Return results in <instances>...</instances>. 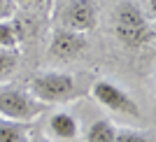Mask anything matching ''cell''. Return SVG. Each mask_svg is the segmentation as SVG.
I'll use <instances>...</instances> for the list:
<instances>
[{
  "instance_id": "2",
  "label": "cell",
  "mask_w": 156,
  "mask_h": 142,
  "mask_svg": "<svg viewBox=\"0 0 156 142\" xmlns=\"http://www.w3.org/2000/svg\"><path fill=\"white\" fill-rule=\"evenodd\" d=\"M28 91L44 105L54 103H65L77 96V84L75 77L68 72H42L37 77L30 79Z\"/></svg>"
},
{
  "instance_id": "13",
  "label": "cell",
  "mask_w": 156,
  "mask_h": 142,
  "mask_svg": "<svg viewBox=\"0 0 156 142\" xmlns=\"http://www.w3.org/2000/svg\"><path fill=\"white\" fill-rule=\"evenodd\" d=\"M19 7L23 9H30V12H40V9H47L51 0H14Z\"/></svg>"
},
{
  "instance_id": "5",
  "label": "cell",
  "mask_w": 156,
  "mask_h": 142,
  "mask_svg": "<svg viewBox=\"0 0 156 142\" xmlns=\"http://www.w3.org/2000/svg\"><path fill=\"white\" fill-rule=\"evenodd\" d=\"M61 26L77 33H91L98 26V5L93 0H70L61 9Z\"/></svg>"
},
{
  "instance_id": "8",
  "label": "cell",
  "mask_w": 156,
  "mask_h": 142,
  "mask_svg": "<svg viewBox=\"0 0 156 142\" xmlns=\"http://www.w3.org/2000/svg\"><path fill=\"white\" fill-rule=\"evenodd\" d=\"M30 137L28 123L0 116V142H26Z\"/></svg>"
},
{
  "instance_id": "14",
  "label": "cell",
  "mask_w": 156,
  "mask_h": 142,
  "mask_svg": "<svg viewBox=\"0 0 156 142\" xmlns=\"http://www.w3.org/2000/svg\"><path fill=\"white\" fill-rule=\"evenodd\" d=\"M14 12H16V2L14 0H0V21L12 19Z\"/></svg>"
},
{
  "instance_id": "4",
  "label": "cell",
  "mask_w": 156,
  "mask_h": 142,
  "mask_svg": "<svg viewBox=\"0 0 156 142\" xmlns=\"http://www.w3.org/2000/svg\"><path fill=\"white\" fill-rule=\"evenodd\" d=\"M91 93L96 98L98 105H103L105 110L117 112V114H126V116H140V107L133 98L126 93L121 86H117L110 79H98L91 86Z\"/></svg>"
},
{
  "instance_id": "15",
  "label": "cell",
  "mask_w": 156,
  "mask_h": 142,
  "mask_svg": "<svg viewBox=\"0 0 156 142\" xmlns=\"http://www.w3.org/2000/svg\"><path fill=\"white\" fill-rule=\"evenodd\" d=\"M26 142H51L49 137H42V135H30Z\"/></svg>"
},
{
  "instance_id": "10",
  "label": "cell",
  "mask_w": 156,
  "mask_h": 142,
  "mask_svg": "<svg viewBox=\"0 0 156 142\" xmlns=\"http://www.w3.org/2000/svg\"><path fill=\"white\" fill-rule=\"evenodd\" d=\"M19 65V49H7L0 47V82H5L14 75Z\"/></svg>"
},
{
  "instance_id": "3",
  "label": "cell",
  "mask_w": 156,
  "mask_h": 142,
  "mask_svg": "<svg viewBox=\"0 0 156 142\" xmlns=\"http://www.w3.org/2000/svg\"><path fill=\"white\" fill-rule=\"evenodd\" d=\"M47 105L40 103L30 91L23 89H0V116L12 121H33L44 112Z\"/></svg>"
},
{
  "instance_id": "7",
  "label": "cell",
  "mask_w": 156,
  "mask_h": 142,
  "mask_svg": "<svg viewBox=\"0 0 156 142\" xmlns=\"http://www.w3.org/2000/svg\"><path fill=\"white\" fill-rule=\"evenodd\" d=\"M47 130L54 140H61V142H68V140H75L79 133V123L77 119L68 112H56V114L49 116L47 121Z\"/></svg>"
},
{
  "instance_id": "9",
  "label": "cell",
  "mask_w": 156,
  "mask_h": 142,
  "mask_svg": "<svg viewBox=\"0 0 156 142\" xmlns=\"http://www.w3.org/2000/svg\"><path fill=\"white\" fill-rule=\"evenodd\" d=\"M114 135H117V126L107 119H98L96 123L89 126L86 130V142H114Z\"/></svg>"
},
{
  "instance_id": "12",
  "label": "cell",
  "mask_w": 156,
  "mask_h": 142,
  "mask_svg": "<svg viewBox=\"0 0 156 142\" xmlns=\"http://www.w3.org/2000/svg\"><path fill=\"white\" fill-rule=\"evenodd\" d=\"M114 142H154V137L147 135V133H140V130H133V128H117Z\"/></svg>"
},
{
  "instance_id": "1",
  "label": "cell",
  "mask_w": 156,
  "mask_h": 142,
  "mask_svg": "<svg viewBox=\"0 0 156 142\" xmlns=\"http://www.w3.org/2000/svg\"><path fill=\"white\" fill-rule=\"evenodd\" d=\"M114 35L128 49H142L154 40V26L135 2L124 0L114 9Z\"/></svg>"
},
{
  "instance_id": "11",
  "label": "cell",
  "mask_w": 156,
  "mask_h": 142,
  "mask_svg": "<svg viewBox=\"0 0 156 142\" xmlns=\"http://www.w3.org/2000/svg\"><path fill=\"white\" fill-rule=\"evenodd\" d=\"M0 47H7V49L19 47V26L12 19L0 21Z\"/></svg>"
},
{
  "instance_id": "6",
  "label": "cell",
  "mask_w": 156,
  "mask_h": 142,
  "mask_svg": "<svg viewBox=\"0 0 156 142\" xmlns=\"http://www.w3.org/2000/svg\"><path fill=\"white\" fill-rule=\"evenodd\" d=\"M86 47H89L86 33H77V30H70V28L61 26L51 35L49 56L56 58V61H75V58H79L86 51Z\"/></svg>"
}]
</instances>
